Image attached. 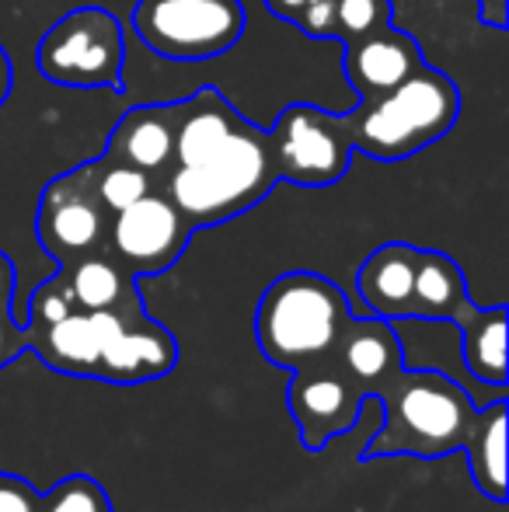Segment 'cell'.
<instances>
[{
  "label": "cell",
  "mask_w": 509,
  "mask_h": 512,
  "mask_svg": "<svg viewBox=\"0 0 509 512\" xmlns=\"http://www.w3.org/2000/svg\"><path fill=\"white\" fill-rule=\"evenodd\" d=\"M276 185L279 178L269 157V136L245 119L224 143L206 150L203 157L175 164L157 189L182 209L192 230H206L248 213Z\"/></svg>",
  "instance_id": "obj_1"
},
{
  "label": "cell",
  "mask_w": 509,
  "mask_h": 512,
  "mask_svg": "<svg viewBox=\"0 0 509 512\" xmlns=\"http://www.w3.org/2000/svg\"><path fill=\"white\" fill-rule=\"evenodd\" d=\"M353 310L339 286L318 272H286L255 307V342L272 366L300 370L335 356Z\"/></svg>",
  "instance_id": "obj_2"
},
{
  "label": "cell",
  "mask_w": 509,
  "mask_h": 512,
  "mask_svg": "<svg viewBox=\"0 0 509 512\" xmlns=\"http://www.w3.org/2000/svg\"><path fill=\"white\" fill-rule=\"evenodd\" d=\"M384 422L363 457H447L475 429V398L436 370H401L381 394Z\"/></svg>",
  "instance_id": "obj_3"
},
{
  "label": "cell",
  "mask_w": 509,
  "mask_h": 512,
  "mask_svg": "<svg viewBox=\"0 0 509 512\" xmlns=\"http://www.w3.org/2000/svg\"><path fill=\"white\" fill-rule=\"evenodd\" d=\"M461 119V88L454 77L422 63L391 91L346 112L353 150L374 161H408L433 147Z\"/></svg>",
  "instance_id": "obj_4"
},
{
  "label": "cell",
  "mask_w": 509,
  "mask_h": 512,
  "mask_svg": "<svg viewBox=\"0 0 509 512\" xmlns=\"http://www.w3.org/2000/svg\"><path fill=\"white\" fill-rule=\"evenodd\" d=\"M35 63H39V74L60 88L119 91L126 63V32L116 14L105 7H74L42 35Z\"/></svg>",
  "instance_id": "obj_5"
},
{
  "label": "cell",
  "mask_w": 509,
  "mask_h": 512,
  "mask_svg": "<svg viewBox=\"0 0 509 512\" xmlns=\"http://www.w3.org/2000/svg\"><path fill=\"white\" fill-rule=\"evenodd\" d=\"M129 25L150 53L203 63L238 46L248 14L241 0H136Z\"/></svg>",
  "instance_id": "obj_6"
},
{
  "label": "cell",
  "mask_w": 509,
  "mask_h": 512,
  "mask_svg": "<svg viewBox=\"0 0 509 512\" xmlns=\"http://www.w3.org/2000/svg\"><path fill=\"white\" fill-rule=\"evenodd\" d=\"M265 136L276 178L300 189H328L342 182L356 154L346 115L311 102L286 105Z\"/></svg>",
  "instance_id": "obj_7"
},
{
  "label": "cell",
  "mask_w": 509,
  "mask_h": 512,
  "mask_svg": "<svg viewBox=\"0 0 509 512\" xmlns=\"http://www.w3.org/2000/svg\"><path fill=\"white\" fill-rule=\"evenodd\" d=\"M192 223L161 189L112 213L105 255L116 258L133 279L161 276L185 255L192 241Z\"/></svg>",
  "instance_id": "obj_8"
},
{
  "label": "cell",
  "mask_w": 509,
  "mask_h": 512,
  "mask_svg": "<svg viewBox=\"0 0 509 512\" xmlns=\"http://www.w3.org/2000/svg\"><path fill=\"white\" fill-rule=\"evenodd\" d=\"M112 213L91 189L88 168L77 164L67 175H56L42 189L35 213V237L56 265H70L84 255L105 251Z\"/></svg>",
  "instance_id": "obj_9"
},
{
  "label": "cell",
  "mask_w": 509,
  "mask_h": 512,
  "mask_svg": "<svg viewBox=\"0 0 509 512\" xmlns=\"http://www.w3.org/2000/svg\"><path fill=\"white\" fill-rule=\"evenodd\" d=\"M363 401L367 398L342 377L335 356L293 370L290 391H286V405H290V415L300 429V443L307 450H325L335 436L353 429Z\"/></svg>",
  "instance_id": "obj_10"
},
{
  "label": "cell",
  "mask_w": 509,
  "mask_h": 512,
  "mask_svg": "<svg viewBox=\"0 0 509 512\" xmlns=\"http://www.w3.org/2000/svg\"><path fill=\"white\" fill-rule=\"evenodd\" d=\"M123 314L133 310H70L56 324L25 328V349H35V356L53 370L95 380L102 349L116 335Z\"/></svg>",
  "instance_id": "obj_11"
},
{
  "label": "cell",
  "mask_w": 509,
  "mask_h": 512,
  "mask_svg": "<svg viewBox=\"0 0 509 512\" xmlns=\"http://www.w3.org/2000/svg\"><path fill=\"white\" fill-rule=\"evenodd\" d=\"M178 363V342L164 324L147 317V310L123 314L116 335L105 342L98 359L95 380L105 384H147L164 373H171Z\"/></svg>",
  "instance_id": "obj_12"
},
{
  "label": "cell",
  "mask_w": 509,
  "mask_h": 512,
  "mask_svg": "<svg viewBox=\"0 0 509 512\" xmlns=\"http://www.w3.org/2000/svg\"><path fill=\"white\" fill-rule=\"evenodd\" d=\"M175 126V102L133 105L112 126L109 143H105V157L123 161L129 168L143 171L154 185H161L164 175L171 171V164H175Z\"/></svg>",
  "instance_id": "obj_13"
},
{
  "label": "cell",
  "mask_w": 509,
  "mask_h": 512,
  "mask_svg": "<svg viewBox=\"0 0 509 512\" xmlns=\"http://www.w3.org/2000/svg\"><path fill=\"white\" fill-rule=\"evenodd\" d=\"M342 377L363 394V398H381L394 377L405 370V352L401 338L391 321L384 317H353L335 349Z\"/></svg>",
  "instance_id": "obj_14"
},
{
  "label": "cell",
  "mask_w": 509,
  "mask_h": 512,
  "mask_svg": "<svg viewBox=\"0 0 509 512\" xmlns=\"http://www.w3.org/2000/svg\"><path fill=\"white\" fill-rule=\"evenodd\" d=\"M422 49L401 28L387 25L374 35H363L356 42H346V56H342V74H346L349 88L356 91L360 102L377 98L401 84L408 74L422 67Z\"/></svg>",
  "instance_id": "obj_15"
},
{
  "label": "cell",
  "mask_w": 509,
  "mask_h": 512,
  "mask_svg": "<svg viewBox=\"0 0 509 512\" xmlns=\"http://www.w3.org/2000/svg\"><path fill=\"white\" fill-rule=\"evenodd\" d=\"M415 255L419 248L405 241H387L374 248L356 269V297L367 314L398 324L408 321V300H412Z\"/></svg>",
  "instance_id": "obj_16"
},
{
  "label": "cell",
  "mask_w": 509,
  "mask_h": 512,
  "mask_svg": "<svg viewBox=\"0 0 509 512\" xmlns=\"http://www.w3.org/2000/svg\"><path fill=\"white\" fill-rule=\"evenodd\" d=\"M475 307L468 297L464 269L443 251L419 248L415 255L412 300H408V321H450L457 324Z\"/></svg>",
  "instance_id": "obj_17"
},
{
  "label": "cell",
  "mask_w": 509,
  "mask_h": 512,
  "mask_svg": "<svg viewBox=\"0 0 509 512\" xmlns=\"http://www.w3.org/2000/svg\"><path fill=\"white\" fill-rule=\"evenodd\" d=\"M56 272L67 283L70 300H74L77 310H143L140 293H136V279L105 251L60 265Z\"/></svg>",
  "instance_id": "obj_18"
},
{
  "label": "cell",
  "mask_w": 509,
  "mask_h": 512,
  "mask_svg": "<svg viewBox=\"0 0 509 512\" xmlns=\"http://www.w3.org/2000/svg\"><path fill=\"white\" fill-rule=\"evenodd\" d=\"M461 328V356L478 384L506 391V307H471L457 321Z\"/></svg>",
  "instance_id": "obj_19"
},
{
  "label": "cell",
  "mask_w": 509,
  "mask_h": 512,
  "mask_svg": "<svg viewBox=\"0 0 509 512\" xmlns=\"http://www.w3.org/2000/svg\"><path fill=\"white\" fill-rule=\"evenodd\" d=\"M468 467L475 488L492 502L506 499V394H499L492 405L478 408L475 429H471L468 443Z\"/></svg>",
  "instance_id": "obj_20"
},
{
  "label": "cell",
  "mask_w": 509,
  "mask_h": 512,
  "mask_svg": "<svg viewBox=\"0 0 509 512\" xmlns=\"http://www.w3.org/2000/svg\"><path fill=\"white\" fill-rule=\"evenodd\" d=\"M84 168H88L91 189H95V196L102 199V206L109 213H119V209H126L129 203H136V199H143L147 192L157 189L143 171L129 168L123 161H112L105 154L95 157V161H84Z\"/></svg>",
  "instance_id": "obj_21"
},
{
  "label": "cell",
  "mask_w": 509,
  "mask_h": 512,
  "mask_svg": "<svg viewBox=\"0 0 509 512\" xmlns=\"http://www.w3.org/2000/svg\"><path fill=\"white\" fill-rule=\"evenodd\" d=\"M391 25V0H332L328 11V39L356 42Z\"/></svg>",
  "instance_id": "obj_22"
},
{
  "label": "cell",
  "mask_w": 509,
  "mask_h": 512,
  "mask_svg": "<svg viewBox=\"0 0 509 512\" xmlns=\"http://www.w3.org/2000/svg\"><path fill=\"white\" fill-rule=\"evenodd\" d=\"M39 512H112L105 488L88 474H70L42 495Z\"/></svg>",
  "instance_id": "obj_23"
},
{
  "label": "cell",
  "mask_w": 509,
  "mask_h": 512,
  "mask_svg": "<svg viewBox=\"0 0 509 512\" xmlns=\"http://www.w3.org/2000/svg\"><path fill=\"white\" fill-rule=\"evenodd\" d=\"M74 307V300H70V290L67 283H63V276L56 272V276H49L46 283L39 286V290L32 293V300H28V321L25 328H42V324H56L60 317H67Z\"/></svg>",
  "instance_id": "obj_24"
},
{
  "label": "cell",
  "mask_w": 509,
  "mask_h": 512,
  "mask_svg": "<svg viewBox=\"0 0 509 512\" xmlns=\"http://www.w3.org/2000/svg\"><path fill=\"white\" fill-rule=\"evenodd\" d=\"M42 495L18 474H0V512H39Z\"/></svg>",
  "instance_id": "obj_25"
},
{
  "label": "cell",
  "mask_w": 509,
  "mask_h": 512,
  "mask_svg": "<svg viewBox=\"0 0 509 512\" xmlns=\"http://www.w3.org/2000/svg\"><path fill=\"white\" fill-rule=\"evenodd\" d=\"M21 349H25V328L14 324L11 314H0V366L18 356Z\"/></svg>",
  "instance_id": "obj_26"
},
{
  "label": "cell",
  "mask_w": 509,
  "mask_h": 512,
  "mask_svg": "<svg viewBox=\"0 0 509 512\" xmlns=\"http://www.w3.org/2000/svg\"><path fill=\"white\" fill-rule=\"evenodd\" d=\"M262 4H265V11H269L272 18L290 21V25H300V18H304V14L318 4V0H262Z\"/></svg>",
  "instance_id": "obj_27"
},
{
  "label": "cell",
  "mask_w": 509,
  "mask_h": 512,
  "mask_svg": "<svg viewBox=\"0 0 509 512\" xmlns=\"http://www.w3.org/2000/svg\"><path fill=\"white\" fill-rule=\"evenodd\" d=\"M475 7H478V21H482V25L503 32L506 28V0H475Z\"/></svg>",
  "instance_id": "obj_28"
},
{
  "label": "cell",
  "mask_w": 509,
  "mask_h": 512,
  "mask_svg": "<svg viewBox=\"0 0 509 512\" xmlns=\"http://www.w3.org/2000/svg\"><path fill=\"white\" fill-rule=\"evenodd\" d=\"M11 300H14V265L0 251V314H11Z\"/></svg>",
  "instance_id": "obj_29"
},
{
  "label": "cell",
  "mask_w": 509,
  "mask_h": 512,
  "mask_svg": "<svg viewBox=\"0 0 509 512\" xmlns=\"http://www.w3.org/2000/svg\"><path fill=\"white\" fill-rule=\"evenodd\" d=\"M11 91H14V63L7 56V49L0 46V105L11 98Z\"/></svg>",
  "instance_id": "obj_30"
}]
</instances>
